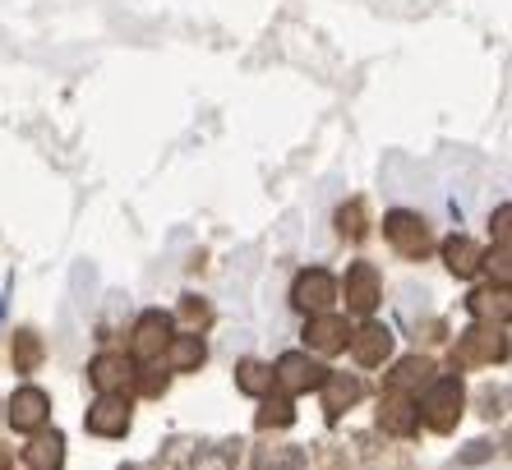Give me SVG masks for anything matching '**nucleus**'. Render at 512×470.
<instances>
[{
  "mask_svg": "<svg viewBox=\"0 0 512 470\" xmlns=\"http://www.w3.org/2000/svg\"><path fill=\"white\" fill-rule=\"evenodd\" d=\"M47 415H51L47 392H37V388L14 392V401H10V424H14V429L33 434V429H42V424H47Z\"/></svg>",
  "mask_w": 512,
  "mask_h": 470,
  "instance_id": "obj_12",
  "label": "nucleus"
},
{
  "mask_svg": "<svg viewBox=\"0 0 512 470\" xmlns=\"http://www.w3.org/2000/svg\"><path fill=\"white\" fill-rule=\"evenodd\" d=\"M134 388L143 397H162L167 392V369H134Z\"/></svg>",
  "mask_w": 512,
  "mask_h": 470,
  "instance_id": "obj_25",
  "label": "nucleus"
},
{
  "mask_svg": "<svg viewBox=\"0 0 512 470\" xmlns=\"http://www.w3.org/2000/svg\"><path fill=\"white\" fill-rule=\"evenodd\" d=\"M323 406H328V420H337L342 411H351L360 401V392H365V383H360L356 374H328L323 378Z\"/></svg>",
  "mask_w": 512,
  "mask_h": 470,
  "instance_id": "obj_15",
  "label": "nucleus"
},
{
  "mask_svg": "<svg viewBox=\"0 0 512 470\" xmlns=\"http://www.w3.org/2000/svg\"><path fill=\"white\" fill-rule=\"evenodd\" d=\"M120 470H143V466H120Z\"/></svg>",
  "mask_w": 512,
  "mask_h": 470,
  "instance_id": "obj_30",
  "label": "nucleus"
},
{
  "mask_svg": "<svg viewBox=\"0 0 512 470\" xmlns=\"http://www.w3.org/2000/svg\"><path fill=\"white\" fill-rule=\"evenodd\" d=\"M88 434L97 438H120L130 429V401L120 397V392H102V397L88 406Z\"/></svg>",
  "mask_w": 512,
  "mask_h": 470,
  "instance_id": "obj_7",
  "label": "nucleus"
},
{
  "mask_svg": "<svg viewBox=\"0 0 512 470\" xmlns=\"http://www.w3.org/2000/svg\"><path fill=\"white\" fill-rule=\"evenodd\" d=\"M88 378H93L97 392H125V388H134V360H125V355H97Z\"/></svg>",
  "mask_w": 512,
  "mask_h": 470,
  "instance_id": "obj_11",
  "label": "nucleus"
},
{
  "mask_svg": "<svg viewBox=\"0 0 512 470\" xmlns=\"http://www.w3.org/2000/svg\"><path fill=\"white\" fill-rule=\"evenodd\" d=\"M383 235H388V245H393L402 259H425V249H429L425 217L397 208V212H388V217H383Z\"/></svg>",
  "mask_w": 512,
  "mask_h": 470,
  "instance_id": "obj_4",
  "label": "nucleus"
},
{
  "mask_svg": "<svg viewBox=\"0 0 512 470\" xmlns=\"http://www.w3.org/2000/svg\"><path fill=\"white\" fill-rule=\"evenodd\" d=\"M466 309H471L480 323H508L512 295H508V286H499V291H471L466 295Z\"/></svg>",
  "mask_w": 512,
  "mask_h": 470,
  "instance_id": "obj_18",
  "label": "nucleus"
},
{
  "mask_svg": "<svg viewBox=\"0 0 512 470\" xmlns=\"http://www.w3.org/2000/svg\"><path fill=\"white\" fill-rule=\"evenodd\" d=\"M254 470H305V452L282 447V443H263L254 452Z\"/></svg>",
  "mask_w": 512,
  "mask_h": 470,
  "instance_id": "obj_20",
  "label": "nucleus"
},
{
  "mask_svg": "<svg viewBox=\"0 0 512 470\" xmlns=\"http://www.w3.org/2000/svg\"><path fill=\"white\" fill-rule=\"evenodd\" d=\"M462 406H466V392H462L457 378H429L425 401H420L416 411L425 415L429 429L448 434V429H457V420H462Z\"/></svg>",
  "mask_w": 512,
  "mask_h": 470,
  "instance_id": "obj_2",
  "label": "nucleus"
},
{
  "mask_svg": "<svg viewBox=\"0 0 512 470\" xmlns=\"http://www.w3.org/2000/svg\"><path fill=\"white\" fill-rule=\"evenodd\" d=\"M337 277L323 268H310L296 277V291H291V300H296V309H305V314H323V309L337 305Z\"/></svg>",
  "mask_w": 512,
  "mask_h": 470,
  "instance_id": "obj_6",
  "label": "nucleus"
},
{
  "mask_svg": "<svg viewBox=\"0 0 512 470\" xmlns=\"http://www.w3.org/2000/svg\"><path fill=\"white\" fill-rule=\"evenodd\" d=\"M337 231L346 235V240H360L365 235V203L360 199H351L342 212H337Z\"/></svg>",
  "mask_w": 512,
  "mask_h": 470,
  "instance_id": "obj_24",
  "label": "nucleus"
},
{
  "mask_svg": "<svg viewBox=\"0 0 512 470\" xmlns=\"http://www.w3.org/2000/svg\"><path fill=\"white\" fill-rule=\"evenodd\" d=\"M346 337H351V328H346V318H337V314H310V328H305V341H310L314 351H323V355H333V351H342L346 346Z\"/></svg>",
  "mask_w": 512,
  "mask_h": 470,
  "instance_id": "obj_13",
  "label": "nucleus"
},
{
  "mask_svg": "<svg viewBox=\"0 0 512 470\" xmlns=\"http://www.w3.org/2000/svg\"><path fill=\"white\" fill-rule=\"evenodd\" d=\"M443 263L453 277H476L485 268V249L476 240H466V235H453V240H443Z\"/></svg>",
  "mask_w": 512,
  "mask_h": 470,
  "instance_id": "obj_16",
  "label": "nucleus"
},
{
  "mask_svg": "<svg viewBox=\"0 0 512 470\" xmlns=\"http://www.w3.org/2000/svg\"><path fill=\"white\" fill-rule=\"evenodd\" d=\"M429 378H434V365H429L425 355H406V360H397L393 369H388V388L393 392H406V397H416L420 388H429Z\"/></svg>",
  "mask_w": 512,
  "mask_h": 470,
  "instance_id": "obj_14",
  "label": "nucleus"
},
{
  "mask_svg": "<svg viewBox=\"0 0 512 470\" xmlns=\"http://www.w3.org/2000/svg\"><path fill=\"white\" fill-rule=\"evenodd\" d=\"M379 424L388 429V434H397V438H411L420 429V411H416V401L406 397V392H383V401H379Z\"/></svg>",
  "mask_w": 512,
  "mask_h": 470,
  "instance_id": "obj_10",
  "label": "nucleus"
},
{
  "mask_svg": "<svg viewBox=\"0 0 512 470\" xmlns=\"http://www.w3.org/2000/svg\"><path fill=\"white\" fill-rule=\"evenodd\" d=\"M351 355H356V365L374 369L383 365L388 355H393V332L383 328V323H365V328H351Z\"/></svg>",
  "mask_w": 512,
  "mask_h": 470,
  "instance_id": "obj_8",
  "label": "nucleus"
},
{
  "mask_svg": "<svg viewBox=\"0 0 512 470\" xmlns=\"http://www.w3.org/2000/svg\"><path fill=\"white\" fill-rule=\"evenodd\" d=\"M10 360L19 374H33V369H42V360H47V346H42L37 332L24 328V332H14V341H10Z\"/></svg>",
  "mask_w": 512,
  "mask_h": 470,
  "instance_id": "obj_19",
  "label": "nucleus"
},
{
  "mask_svg": "<svg viewBox=\"0 0 512 470\" xmlns=\"http://www.w3.org/2000/svg\"><path fill=\"white\" fill-rule=\"evenodd\" d=\"M259 429H291L296 424V411H291V401H286V392L282 397H273V401H263V411H259Z\"/></svg>",
  "mask_w": 512,
  "mask_h": 470,
  "instance_id": "obj_23",
  "label": "nucleus"
},
{
  "mask_svg": "<svg viewBox=\"0 0 512 470\" xmlns=\"http://www.w3.org/2000/svg\"><path fill=\"white\" fill-rule=\"evenodd\" d=\"M503 355H508V332H503V323H476V328L453 346V365L485 369V365H499Z\"/></svg>",
  "mask_w": 512,
  "mask_h": 470,
  "instance_id": "obj_1",
  "label": "nucleus"
},
{
  "mask_svg": "<svg viewBox=\"0 0 512 470\" xmlns=\"http://www.w3.org/2000/svg\"><path fill=\"white\" fill-rule=\"evenodd\" d=\"M28 470H65V438L51 429V434H37L24 452Z\"/></svg>",
  "mask_w": 512,
  "mask_h": 470,
  "instance_id": "obj_17",
  "label": "nucleus"
},
{
  "mask_svg": "<svg viewBox=\"0 0 512 470\" xmlns=\"http://www.w3.org/2000/svg\"><path fill=\"white\" fill-rule=\"evenodd\" d=\"M180 318H185V323H208V305H203L199 295H185V300H180Z\"/></svg>",
  "mask_w": 512,
  "mask_h": 470,
  "instance_id": "obj_26",
  "label": "nucleus"
},
{
  "mask_svg": "<svg viewBox=\"0 0 512 470\" xmlns=\"http://www.w3.org/2000/svg\"><path fill=\"white\" fill-rule=\"evenodd\" d=\"M508 222H512V208L503 203V208L494 212V235H499V245H508Z\"/></svg>",
  "mask_w": 512,
  "mask_h": 470,
  "instance_id": "obj_28",
  "label": "nucleus"
},
{
  "mask_svg": "<svg viewBox=\"0 0 512 470\" xmlns=\"http://www.w3.org/2000/svg\"><path fill=\"white\" fill-rule=\"evenodd\" d=\"M167 341H171V314H162V309H148V314L134 323L130 360H143V365H153V360H162Z\"/></svg>",
  "mask_w": 512,
  "mask_h": 470,
  "instance_id": "obj_5",
  "label": "nucleus"
},
{
  "mask_svg": "<svg viewBox=\"0 0 512 470\" xmlns=\"http://www.w3.org/2000/svg\"><path fill=\"white\" fill-rule=\"evenodd\" d=\"M328 374H333V369H323L319 360H310L305 351H291V355H282V360H277L273 383L286 392V397H296V392H319Z\"/></svg>",
  "mask_w": 512,
  "mask_h": 470,
  "instance_id": "obj_3",
  "label": "nucleus"
},
{
  "mask_svg": "<svg viewBox=\"0 0 512 470\" xmlns=\"http://www.w3.org/2000/svg\"><path fill=\"white\" fill-rule=\"evenodd\" d=\"M489 268H494L499 286H508V277H512V268H508V245H499V254H489Z\"/></svg>",
  "mask_w": 512,
  "mask_h": 470,
  "instance_id": "obj_27",
  "label": "nucleus"
},
{
  "mask_svg": "<svg viewBox=\"0 0 512 470\" xmlns=\"http://www.w3.org/2000/svg\"><path fill=\"white\" fill-rule=\"evenodd\" d=\"M0 470H10V452L5 447H0Z\"/></svg>",
  "mask_w": 512,
  "mask_h": 470,
  "instance_id": "obj_29",
  "label": "nucleus"
},
{
  "mask_svg": "<svg viewBox=\"0 0 512 470\" xmlns=\"http://www.w3.org/2000/svg\"><path fill=\"white\" fill-rule=\"evenodd\" d=\"M379 295H383L379 272L370 263H351V272H346V309L351 314H374Z\"/></svg>",
  "mask_w": 512,
  "mask_h": 470,
  "instance_id": "obj_9",
  "label": "nucleus"
},
{
  "mask_svg": "<svg viewBox=\"0 0 512 470\" xmlns=\"http://www.w3.org/2000/svg\"><path fill=\"white\" fill-rule=\"evenodd\" d=\"M167 360H171V369H199L203 360H208V351H203V341L190 332V337L167 341Z\"/></svg>",
  "mask_w": 512,
  "mask_h": 470,
  "instance_id": "obj_21",
  "label": "nucleus"
},
{
  "mask_svg": "<svg viewBox=\"0 0 512 470\" xmlns=\"http://www.w3.org/2000/svg\"><path fill=\"white\" fill-rule=\"evenodd\" d=\"M236 383H240V392L263 397V392H273V365H263V360H240Z\"/></svg>",
  "mask_w": 512,
  "mask_h": 470,
  "instance_id": "obj_22",
  "label": "nucleus"
}]
</instances>
